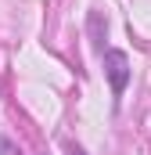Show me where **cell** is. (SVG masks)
Segmentation results:
<instances>
[{"label":"cell","instance_id":"3957f363","mask_svg":"<svg viewBox=\"0 0 151 155\" xmlns=\"http://www.w3.org/2000/svg\"><path fill=\"white\" fill-rule=\"evenodd\" d=\"M0 155H18V148H14L7 137H0Z\"/></svg>","mask_w":151,"mask_h":155},{"label":"cell","instance_id":"277c9868","mask_svg":"<svg viewBox=\"0 0 151 155\" xmlns=\"http://www.w3.org/2000/svg\"><path fill=\"white\" fill-rule=\"evenodd\" d=\"M69 155H86V152H83V148H79V144H72V152H69Z\"/></svg>","mask_w":151,"mask_h":155},{"label":"cell","instance_id":"7a4b0ae2","mask_svg":"<svg viewBox=\"0 0 151 155\" xmlns=\"http://www.w3.org/2000/svg\"><path fill=\"white\" fill-rule=\"evenodd\" d=\"M86 22H90V36H94V47H97V51L104 54V36H108V18H104L101 11H90V18H86Z\"/></svg>","mask_w":151,"mask_h":155},{"label":"cell","instance_id":"6da1fadb","mask_svg":"<svg viewBox=\"0 0 151 155\" xmlns=\"http://www.w3.org/2000/svg\"><path fill=\"white\" fill-rule=\"evenodd\" d=\"M101 65H104V76H108V87H112V108L119 112V105H122V94H126V87H130V58H126V51H104L101 54Z\"/></svg>","mask_w":151,"mask_h":155}]
</instances>
